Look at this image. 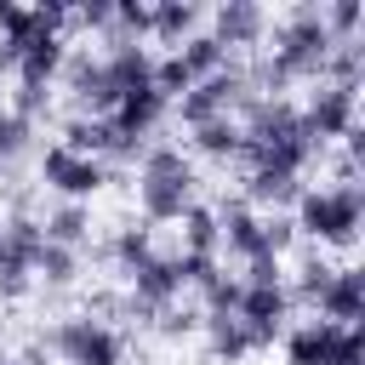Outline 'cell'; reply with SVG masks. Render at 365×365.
Instances as JSON below:
<instances>
[{
    "label": "cell",
    "mask_w": 365,
    "mask_h": 365,
    "mask_svg": "<svg viewBox=\"0 0 365 365\" xmlns=\"http://www.w3.org/2000/svg\"><path fill=\"white\" fill-rule=\"evenodd\" d=\"M359 222H365L359 182H302V194L291 205V228L314 251H348L359 240Z\"/></svg>",
    "instance_id": "1"
},
{
    "label": "cell",
    "mask_w": 365,
    "mask_h": 365,
    "mask_svg": "<svg viewBox=\"0 0 365 365\" xmlns=\"http://www.w3.org/2000/svg\"><path fill=\"white\" fill-rule=\"evenodd\" d=\"M131 165H137V205H143V222H182V211L200 205L194 160H188L177 143H148Z\"/></svg>",
    "instance_id": "2"
},
{
    "label": "cell",
    "mask_w": 365,
    "mask_h": 365,
    "mask_svg": "<svg viewBox=\"0 0 365 365\" xmlns=\"http://www.w3.org/2000/svg\"><path fill=\"white\" fill-rule=\"evenodd\" d=\"M336 40L325 34V23H319V6L314 0H302V6H291L279 23H274V63H279V74L297 86V80H319V63H325V51H331Z\"/></svg>",
    "instance_id": "3"
},
{
    "label": "cell",
    "mask_w": 365,
    "mask_h": 365,
    "mask_svg": "<svg viewBox=\"0 0 365 365\" xmlns=\"http://www.w3.org/2000/svg\"><path fill=\"white\" fill-rule=\"evenodd\" d=\"M279 342H285V365H365V325L302 319Z\"/></svg>",
    "instance_id": "4"
},
{
    "label": "cell",
    "mask_w": 365,
    "mask_h": 365,
    "mask_svg": "<svg viewBox=\"0 0 365 365\" xmlns=\"http://www.w3.org/2000/svg\"><path fill=\"white\" fill-rule=\"evenodd\" d=\"M46 348L63 359V365H125V336L108 325V319H91V314H68L46 331Z\"/></svg>",
    "instance_id": "5"
},
{
    "label": "cell",
    "mask_w": 365,
    "mask_h": 365,
    "mask_svg": "<svg viewBox=\"0 0 365 365\" xmlns=\"http://www.w3.org/2000/svg\"><path fill=\"white\" fill-rule=\"evenodd\" d=\"M40 245H46L40 217H29L23 205H11V217L0 222V302H17V297L29 291Z\"/></svg>",
    "instance_id": "6"
},
{
    "label": "cell",
    "mask_w": 365,
    "mask_h": 365,
    "mask_svg": "<svg viewBox=\"0 0 365 365\" xmlns=\"http://www.w3.org/2000/svg\"><path fill=\"white\" fill-rule=\"evenodd\" d=\"M251 97V80H245V68L240 63H228V68H217L211 80H194L171 108H177V120L194 131V125H205V120H222V114H240V103Z\"/></svg>",
    "instance_id": "7"
},
{
    "label": "cell",
    "mask_w": 365,
    "mask_h": 365,
    "mask_svg": "<svg viewBox=\"0 0 365 365\" xmlns=\"http://www.w3.org/2000/svg\"><path fill=\"white\" fill-rule=\"evenodd\" d=\"M297 120H302V137L314 154H325L331 143H342L354 125H359V91H336V86H314L308 103H297Z\"/></svg>",
    "instance_id": "8"
},
{
    "label": "cell",
    "mask_w": 365,
    "mask_h": 365,
    "mask_svg": "<svg viewBox=\"0 0 365 365\" xmlns=\"http://www.w3.org/2000/svg\"><path fill=\"white\" fill-rule=\"evenodd\" d=\"M40 182H46L57 200L91 205V194L108 188V165L91 160V154H74V148H63V143H46V148H40Z\"/></svg>",
    "instance_id": "9"
},
{
    "label": "cell",
    "mask_w": 365,
    "mask_h": 365,
    "mask_svg": "<svg viewBox=\"0 0 365 365\" xmlns=\"http://www.w3.org/2000/svg\"><path fill=\"white\" fill-rule=\"evenodd\" d=\"M63 91H68V103H74V114H97V120H108V108L120 103V86L108 80V63H103V51H91V46H80V51H68V63H63Z\"/></svg>",
    "instance_id": "10"
},
{
    "label": "cell",
    "mask_w": 365,
    "mask_h": 365,
    "mask_svg": "<svg viewBox=\"0 0 365 365\" xmlns=\"http://www.w3.org/2000/svg\"><path fill=\"white\" fill-rule=\"evenodd\" d=\"M291 285H245L240 279V302H234V319L251 331L257 354L274 348V336H285V319H291Z\"/></svg>",
    "instance_id": "11"
},
{
    "label": "cell",
    "mask_w": 365,
    "mask_h": 365,
    "mask_svg": "<svg viewBox=\"0 0 365 365\" xmlns=\"http://www.w3.org/2000/svg\"><path fill=\"white\" fill-rule=\"evenodd\" d=\"M234 125H240V137L257 143V148H268V143H297V137H302V120H297V103H291V97H245L240 114H234ZM302 143H308V137H302Z\"/></svg>",
    "instance_id": "12"
},
{
    "label": "cell",
    "mask_w": 365,
    "mask_h": 365,
    "mask_svg": "<svg viewBox=\"0 0 365 365\" xmlns=\"http://www.w3.org/2000/svg\"><path fill=\"white\" fill-rule=\"evenodd\" d=\"M211 211H217V234H222V251H228V257H240V262L274 257V251H268V234H262V211H251L240 194H234V200L222 194ZM279 262H285V257H279Z\"/></svg>",
    "instance_id": "13"
},
{
    "label": "cell",
    "mask_w": 365,
    "mask_h": 365,
    "mask_svg": "<svg viewBox=\"0 0 365 365\" xmlns=\"http://www.w3.org/2000/svg\"><path fill=\"white\" fill-rule=\"evenodd\" d=\"M268 29H274V17H268V6H257V0H222L217 11H211V40L234 57V51H251V46H262L268 40Z\"/></svg>",
    "instance_id": "14"
},
{
    "label": "cell",
    "mask_w": 365,
    "mask_h": 365,
    "mask_svg": "<svg viewBox=\"0 0 365 365\" xmlns=\"http://www.w3.org/2000/svg\"><path fill=\"white\" fill-rule=\"evenodd\" d=\"M314 319L325 325H359L365 319V268H331V279L314 297Z\"/></svg>",
    "instance_id": "15"
},
{
    "label": "cell",
    "mask_w": 365,
    "mask_h": 365,
    "mask_svg": "<svg viewBox=\"0 0 365 365\" xmlns=\"http://www.w3.org/2000/svg\"><path fill=\"white\" fill-rule=\"evenodd\" d=\"M200 331H205V354H211L217 365H240V359L257 354L251 331H245L234 314H200Z\"/></svg>",
    "instance_id": "16"
},
{
    "label": "cell",
    "mask_w": 365,
    "mask_h": 365,
    "mask_svg": "<svg viewBox=\"0 0 365 365\" xmlns=\"http://www.w3.org/2000/svg\"><path fill=\"white\" fill-rule=\"evenodd\" d=\"M200 23H205V11H200L194 0H154V6H148V40H165L171 51H177L188 34H200Z\"/></svg>",
    "instance_id": "17"
},
{
    "label": "cell",
    "mask_w": 365,
    "mask_h": 365,
    "mask_svg": "<svg viewBox=\"0 0 365 365\" xmlns=\"http://www.w3.org/2000/svg\"><path fill=\"white\" fill-rule=\"evenodd\" d=\"M40 234H46L51 245L86 251V245H91V205H80V200H57V205L40 217Z\"/></svg>",
    "instance_id": "18"
},
{
    "label": "cell",
    "mask_w": 365,
    "mask_h": 365,
    "mask_svg": "<svg viewBox=\"0 0 365 365\" xmlns=\"http://www.w3.org/2000/svg\"><path fill=\"white\" fill-rule=\"evenodd\" d=\"M359 80H365V40H342V46H331V51H325V63H319V80H314V86L359 91Z\"/></svg>",
    "instance_id": "19"
},
{
    "label": "cell",
    "mask_w": 365,
    "mask_h": 365,
    "mask_svg": "<svg viewBox=\"0 0 365 365\" xmlns=\"http://www.w3.org/2000/svg\"><path fill=\"white\" fill-rule=\"evenodd\" d=\"M57 143H63V148H74V154L103 160V154L114 148V131H108V120H97V114H74V108H68V120L57 125Z\"/></svg>",
    "instance_id": "20"
},
{
    "label": "cell",
    "mask_w": 365,
    "mask_h": 365,
    "mask_svg": "<svg viewBox=\"0 0 365 365\" xmlns=\"http://www.w3.org/2000/svg\"><path fill=\"white\" fill-rule=\"evenodd\" d=\"M188 143H194V154H200V160H217V165L240 160V148H245V137H240L234 114H222V120H205V125H194V131H188Z\"/></svg>",
    "instance_id": "21"
},
{
    "label": "cell",
    "mask_w": 365,
    "mask_h": 365,
    "mask_svg": "<svg viewBox=\"0 0 365 365\" xmlns=\"http://www.w3.org/2000/svg\"><path fill=\"white\" fill-rule=\"evenodd\" d=\"M154 251H160V245H154V228H143V222H125V228H114V240H108V262L120 268V279H131Z\"/></svg>",
    "instance_id": "22"
},
{
    "label": "cell",
    "mask_w": 365,
    "mask_h": 365,
    "mask_svg": "<svg viewBox=\"0 0 365 365\" xmlns=\"http://www.w3.org/2000/svg\"><path fill=\"white\" fill-rule=\"evenodd\" d=\"M177 228H182V257H222V234H217L211 205H188Z\"/></svg>",
    "instance_id": "23"
},
{
    "label": "cell",
    "mask_w": 365,
    "mask_h": 365,
    "mask_svg": "<svg viewBox=\"0 0 365 365\" xmlns=\"http://www.w3.org/2000/svg\"><path fill=\"white\" fill-rule=\"evenodd\" d=\"M80 274H86V262H80V251H68V245H40V257H34V279H46V291H68V285H80Z\"/></svg>",
    "instance_id": "24"
},
{
    "label": "cell",
    "mask_w": 365,
    "mask_h": 365,
    "mask_svg": "<svg viewBox=\"0 0 365 365\" xmlns=\"http://www.w3.org/2000/svg\"><path fill=\"white\" fill-rule=\"evenodd\" d=\"M177 63H182L194 80H211V74H217V68H228L234 57H228V51H222V46H217L205 29H200V34H188V40L177 46Z\"/></svg>",
    "instance_id": "25"
},
{
    "label": "cell",
    "mask_w": 365,
    "mask_h": 365,
    "mask_svg": "<svg viewBox=\"0 0 365 365\" xmlns=\"http://www.w3.org/2000/svg\"><path fill=\"white\" fill-rule=\"evenodd\" d=\"M319 23L325 34L342 46V40H359V23H365V0H319Z\"/></svg>",
    "instance_id": "26"
},
{
    "label": "cell",
    "mask_w": 365,
    "mask_h": 365,
    "mask_svg": "<svg viewBox=\"0 0 365 365\" xmlns=\"http://www.w3.org/2000/svg\"><path fill=\"white\" fill-rule=\"evenodd\" d=\"M325 279H331V262H325V251L308 245V257H302V268H297V291H291V302H308V308H314V297H319Z\"/></svg>",
    "instance_id": "27"
},
{
    "label": "cell",
    "mask_w": 365,
    "mask_h": 365,
    "mask_svg": "<svg viewBox=\"0 0 365 365\" xmlns=\"http://www.w3.org/2000/svg\"><path fill=\"white\" fill-rule=\"evenodd\" d=\"M188 86H194V74H188V68L177 63V51H165V57H154V91H160L165 103H177V97L188 91Z\"/></svg>",
    "instance_id": "28"
},
{
    "label": "cell",
    "mask_w": 365,
    "mask_h": 365,
    "mask_svg": "<svg viewBox=\"0 0 365 365\" xmlns=\"http://www.w3.org/2000/svg\"><path fill=\"white\" fill-rule=\"evenodd\" d=\"M234 302H240V279L222 268V274L200 291V314H234Z\"/></svg>",
    "instance_id": "29"
},
{
    "label": "cell",
    "mask_w": 365,
    "mask_h": 365,
    "mask_svg": "<svg viewBox=\"0 0 365 365\" xmlns=\"http://www.w3.org/2000/svg\"><path fill=\"white\" fill-rule=\"evenodd\" d=\"M6 108H11L17 120H29V125H34L40 114H51V86H17Z\"/></svg>",
    "instance_id": "30"
},
{
    "label": "cell",
    "mask_w": 365,
    "mask_h": 365,
    "mask_svg": "<svg viewBox=\"0 0 365 365\" xmlns=\"http://www.w3.org/2000/svg\"><path fill=\"white\" fill-rule=\"evenodd\" d=\"M68 23H80L86 34H108V23H114V0H80V6H68Z\"/></svg>",
    "instance_id": "31"
},
{
    "label": "cell",
    "mask_w": 365,
    "mask_h": 365,
    "mask_svg": "<svg viewBox=\"0 0 365 365\" xmlns=\"http://www.w3.org/2000/svg\"><path fill=\"white\" fill-rule=\"evenodd\" d=\"M262 234H268V251H274V257H285V251L297 245V228H291L285 211H262Z\"/></svg>",
    "instance_id": "32"
},
{
    "label": "cell",
    "mask_w": 365,
    "mask_h": 365,
    "mask_svg": "<svg viewBox=\"0 0 365 365\" xmlns=\"http://www.w3.org/2000/svg\"><path fill=\"white\" fill-rule=\"evenodd\" d=\"M154 331L160 336H188V331H200V314L194 308H165V314H154Z\"/></svg>",
    "instance_id": "33"
},
{
    "label": "cell",
    "mask_w": 365,
    "mask_h": 365,
    "mask_svg": "<svg viewBox=\"0 0 365 365\" xmlns=\"http://www.w3.org/2000/svg\"><path fill=\"white\" fill-rule=\"evenodd\" d=\"M23 23H29V6H17V0H0V40H6V46L23 34Z\"/></svg>",
    "instance_id": "34"
},
{
    "label": "cell",
    "mask_w": 365,
    "mask_h": 365,
    "mask_svg": "<svg viewBox=\"0 0 365 365\" xmlns=\"http://www.w3.org/2000/svg\"><path fill=\"white\" fill-rule=\"evenodd\" d=\"M0 365H46V354H40V348H29V354H0Z\"/></svg>",
    "instance_id": "35"
},
{
    "label": "cell",
    "mask_w": 365,
    "mask_h": 365,
    "mask_svg": "<svg viewBox=\"0 0 365 365\" xmlns=\"http://www.w3.org/2000/svg\"><path fill=\"white\" fill-rule=\"evenodd\" d=\"M11 63H17V57H11V46H6V40H0V80H6V74H11Z\"/></svg>",
    "instance_id": "36"
}]
</instances>
